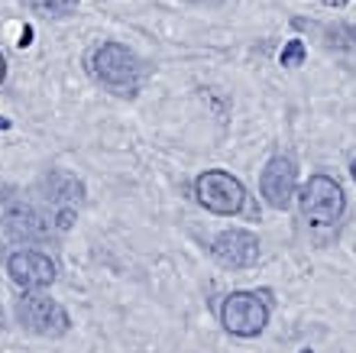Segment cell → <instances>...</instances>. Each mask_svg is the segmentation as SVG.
I'll list each match as a JSON object with an SVG mask.
<instances>
[{"label": "cell", "instance_id": "17", "mask_svg": "<svg viewBox=\"0 0 356 353\" xmlns=\"http://www.w3.org/2000/svg\"><path fill=\"white\" fill-rule=\"evenodd\" d=\"M7 78V58H3V52H0V81Z\"/></svg>", "mask_w": 356, "mask_h": 353}, {"label": "cell", "instance_id": "6", "mask_svg": "<svg viewBox=\"0 0 356 353\" xmlns=\"http://www.w3.org/2000/svg\"><path fill=\"white\" fill-rule=\"evenodd\" d=\"M0 227L17 240H42L49 237L52 223L33 207V201H26L17 191H3L0 195Z\"/></svg>", "mask_w": 356, "mask_h": 353}, {"label": "cell", "instance_id": "5", "mask_svg": "<svg viewBox=\"0 0 356 353\" xmlns=\"http://www.w3.org/2000/svg\"><path fill=\"white\" fill-rule=\"evenodd\" d=\"M220 321H224V327L230 334L256 337V334H263L266 324H269V305L256 292H234V295L224 298Z\"/></svg>", "mask_w": 356, "mask_h": 353}, {"label": "cell", "instance_id": "2", "mask_svg": "<svg viewBox=\"0 0 356 353\" xmlns=\"http://www.w3.org/2000/svg\"><path fill=\"white\" fill-rule=\"evenodd\" d=\"M17 317L26 331H33L39 337H62L68 331V324H72L65 308L58 305L56 298H49L46 292H39V288H26L23 292V298L17 305Z\"/></svg>", "mask_w": 356, "mask_h": 353}, {"label": "cell", "instance_id": "4", "mask_svg": "<svg viewBox=\"0 0 356 353\" xmlns=\"http://www.w3.org/2000/svg\"><path fill=\"white\" fill-rule=\"evenodd\" d=\"M298 198H301V214H305L311 223H318V227L337 223L343 207H347L343 188L330 175H311Z\"/></svg>", "mask_w": 356, "mask_h": 353}, {"label": "cell", "instance_id": "10", "mask_svg": "<svg viewBox=\"0 0 356 353\" xmlns=\"http://www.w3.org/2000/svg\"><path fill=\"white\" fill-rule=\"evenodd\" d=\"M39 188H42V195L49 201V211L52 207H78L85 201V185L68 172H52V175L42 178Z\"/></svg>", "mask_w": 356, "mask_h": 353}, {"label": "cell", "instance_id": "11", "mask_svg": "<svg viewBox=\"0 0 356 353\" xmlns=\"http://www.w3.org/2000/svg\"><path fill=\"white\" fill-rule=\"evenodd\" d=\"M19 3H26L29 10H36L42 17H68V13H75L78 0H19Z\"/></svg>", "mask_w": 356, "mask_h": 353}, {"label": "cell", "instance_id": "16", "mask_svg": "<svg viewBox=\"0 0 356 353\" xmlns=\"http://www.w3.org/2000/svg\"><path fill=\"white\" fill-rule=\"evenodd\" d=\"M188 3H204V7H217V3H224V0H188Z\"/></svg>", "mask_w": 356, "mask_h": 353}, {"label": "cell", "instance_id": "9", "mask_svg": "<svg viewBox=\"0 0 356 353\" xmlns=\"http://www.w3.org/2000/svg\"><path fill=\"white\" fill-rule=\"evenodd\" d=\"M214 260L227 269H246L259 256V240L250 230H224L214 237Z\"/></svg>", "mask_w": 356, "mask_h": 353}, {"label": "cell", "instance_id": "20", "mask_svg": "<svg viewBox=\"0 0 356 353\" xmlns=\"http://www.w3.org/2000/svg\"><path fill=\"white\" fill-rule=\"evenodd\" d=\"M0 324H3V315H0Z\"/></svg>", "mask_w": 356, "mask_h": 353}, {"label": "cell", "instance_id": "8", "mask_svg": "<svg viewBox=\"0 0 356 353\" xmlns=\"http://www.w3.org/2000/svg\"><path fill=\"white\" fill-rule=\"evenodd\" d=\"M7 272L19 288H46L56 282V262L39 250H17L7 256Z\"/></svg>", "mask_w": 356, "mask_h": 353}, {"label": "cell", "instance_id": "7", "mask_svg": "<svg viewBox=\"0 0 356 353\" xmlns=\"http://www.w3.org/2000/svg\"><path fill=\"white\" fill-rule=\"evenodd\" d=\"M295 182H298L295 162L289 156H272L259 175V191H263L266 205L275 211H285L295 198Z\"/></svg>", "mask_w": 356, "mask_h": 353}, {"label": "cell", "instance_id": "12", "mask_svg": "<svg viewBox=\"0 0 356 353\" xmlns=\"http://www.w3.org/2000/svg\"><path fill=\"white\" fill-rule=\"evenodd\" d=\"M327 46L330 49H353L356 46V26H347V23L327 26Z\"/></svg>", "mask_w": 356, "mask_h": 353}, {"label": "cell", "instance_id": "3", "mask_svg": "<svg viewBox=\"0 0 356 353\" xmlns=\"http://www.w3.org/2000/svg\"><path fill=\"white\" fill-rule=\"evenodd\" d=\"M195 195H197V201H201V205H204L211 214L234 217V214L243 211L246 188L240 185V178H234L230 172L211 168V172H204V175H197Z\"/></svg>", "mask_w": 356, "mask_h": 353}, {"label": "cell", "instance_id": "13", "mask_svg": "<svg viewBox=\"0 0 356 353\" xmlns=\"http://www.w3.org/2000/svg\"><path fill=\"white\" fill-rule=\"evenodd\" d=\"M305 56H308L305 42H301V39H289V46L282 49L279 62H282L285 68H298V65H305Z\"/></svg>", "mask_w": 356, "mask_h": 353}, {"label": "cell", "instance_id": "15", "mask_svg": "<svg viewBox=\"0 0 356 353\" xmlns=\"http://www.w3.org/2000/svg\"><path fill=\"white\" fill-rule=\"evenodd\" d=\"M321 3H324V7H347L350 0H321Z\"/></svg>", "mask_w": 356, "mask_h": 353}, {"label": "cell", "instance_id": "1", "mask_svg": "<svg viewBox=\"0 0 356 353\" xmlns=\"http://www.w3.org/2000/svg\"><path fill=\"white\" fill-rule=\"evenodd\" d=\"M91 72L113 94H136L143 81V62L120 42H104L91 56Z\"/></svg>", "mask_w": 356, "mask_h": 353}, {"label": "cell", "instance_id": "19", "mask_svg": "<svg viewBox=\"0 0 356 353\" xmlns=\"http://www.w3.org/2000/svg\"><path fill=\"white\" fill-rule=\"evenodd\" d=\"M7 127H10V120H0V130H7Z\"/></svg>", "mask_w": 356, "mask_h": 353}, {"label": "cell", "instance_id": "14", "mask_svg": "<svg viewBox=\"0 0 356 353\" xmlns=\"http://www.w3.org/2000/svg\"><path fill=\"white\" fill-rule=\"evenodd\" d=\"M17 42H19V49H23V46H29V42H33V29H29V26H23V36H19Z\"/></svg>", "mask_w": 356, "mask_h": 353}, {"label": "cell", "instance_id": "18", "mask_svg": "<svg viewBox=\"0 0 356 353\" xmlns=\"http://www.w3.org/2000/svg\"><path fill=\"white\" fill-rule=\"evenodd\" d=\"M350 175H353V182H356V159H353V166H350Z\"/></svg>", "mask_w": 356, "mask_h": 353}]
</instances>
